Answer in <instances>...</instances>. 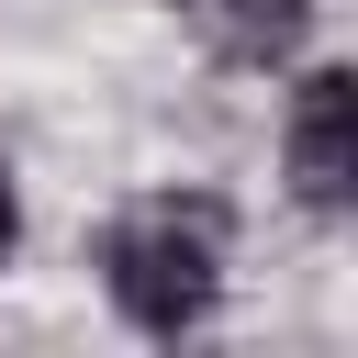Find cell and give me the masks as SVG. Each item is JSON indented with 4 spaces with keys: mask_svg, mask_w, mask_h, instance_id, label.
<instances>
[{
    "mask_svg": "<svg viewBox=\"0 0 358 358\" xmlns=\"http://www.w3.org/2000/svg\"><path fill=\"white\" fill-rule=\"evenodd\" d=\"M179 11L224 67H291L313 34V0H179Z\"/></svg>",
    "mask_w": 358,
    "mask_h": 358,
    "instance_id": "3",
    "label": "cell"
},
{
    "mask_svg": "<svg viewBox=\"0 0 358 358\" xmlns=\"http://www.w3.org/2000/svg\"><path fill=\"white\" fill-rule=\"evenodd\" d=\"M224 268H235V213L213 190H145V201H123L101 224V291L157 347H179V336L213 324Z\"/></svg>",
    "mask_w": 358,
    "mask_h": 358,
    "instance_id": "1",
    "label": "cell"
},
{
    "mask_svg": "<svg viewBox=\"0 0 358 358\" xmlns=\"http://www.w3.org/2000/svg\"><path fill=\"white\" fill-rule=\"evenodd\" d=\"M11 246H22V190H11V168H0V268H11Z\"/></svg>",
    "mask_w": 358,
    "mask_h": 358,
    "instance_id": "4",
    "label": "cell"
},
{
    "mask_svg": "<svg viewBox=\"0 0 358 358\" xmlns=\"http://www.w3.org/2000/svg\"><path fill=\"white\" fill-rule=\"evenodd\" d=\"M280 168L302 190V213H347L358 201V67H313L280 112Z\"/></svg>",
    "mask_w": 358,
    "mask_h": 358,
    "instance_id": "2",
    "label": "cell"
}]
</instances>
